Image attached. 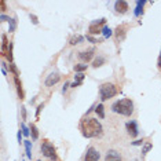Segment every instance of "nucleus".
Here are the masks:
<instances>
[{
    "label": "nucleus",
    "mask_w": 161,
    "mask_h": 161,
    "mask_svg": "<svg viewBox=\"0 0 161 161\" xmlns=\"http://www.w3.org/2000/svg\"><path fill=\"white\" fill-rule=\"evenodd\" d=\"M157 65H158V68L161 69V53H160V56H158V61H157Z\"/></svg>",
    "instance_id": "nucleus-39"
},
{
    "label": "nucleus",
    "mask_w": 161,
    "mask_h": 161,
    "mask_svg": "<svg viewBox=\"0 0 161 161\" xmlns=\"http://www.w3.org/2000/svg\"><path fill=\"white\" fill-rule=\"evenodd\" d=\"M21 129H22V134H24V136H29V135H30V128H28V127H26L24 123L21 124Z\"/></svg>",
    "instance_id": "nucleus-25"
},
{
    "label": "nucleus",
    "mask_w": 161,
    "mask_h": 161,
    "mask_svg": "<svg viewBox=\"0 0 161 161\" xmlns=\"http://www.w3.org/2000/svg\"><path fill=\"white\" fill-rule=\"evenodd\" d=\"M99 158H101V154L95 147H88L87 149L84 161H99Z\"/></svg>",
    "instance_id": "nucleus-6"
},
{
    "label": "nucleus",
    "mask_w": 161,
    "mask_h": 161,
    "mask_svg": "<svg viewBox=\"0 0 161 161\" xmlns=\"http://www.w3.org/2000/svg\"><path fill=\"white\" fill-rule=\"evenodd\" d=\"M6 56H7V59L10 61V64H12V43H10V47H8V50H7Z\"/></svg>",
    "instance_id": "nucleus-24"
},
{
    "label": "nucleus",
    "mask_w": 161,
    "mask_h": 161,
    "mask_svg": "<svg viewBox=\"0 0 161 161\" xmlns=\"http://www.w3.org/2000/svg\"><path fill=\"white\" fill-rule=\"evenodd\" d=\"M103 64H105V58H103L102 55H99L98 58H95V59H94L92 66H94V68H99V66H102Z\"/></svg>",
    "instance_id": "nucleus-18"
},
{
    "label": "nucleus",
    "mask_w": 161,
    "mask_h": 161,
    "mask_svg": "<svg viewBox=\"0 0 161 161\" xmlns=\"http://www.w3.org/2000/svg\"><path fill=\"white\" fill-rule=\"evenodd\" d=\"M95 113L98 114V117H99V118H105V108H103V105H102V103H99V105L95 108Z\"/></svg>",
    "instance_id": "nucleus-15"
},
{
    "label": "nucleus",
    "mask_w": 161,
    "mask_h": 161,
    "mask_svg": "<svg viewBox=\"0 0 161 161\" xmlns=\"http://www.w3.org/2000/svg\"><path fill=\"white\" fill-rule=\"evenodd\" d=\"M112 110L114 113H118L121 116H125V117H129L131 114L134 113V102L131 99H120L113 103L112 106Z\"/></svg>",
    "instance_id": "nucleus-2"
},
{
    "label": "nucleus",
    "mask_w": 161,
    "mask_h": 161,
    "mask_svg": "<svg viewBox=\"0 0 161 161\" xmlns=\"http://www.w3.org/2000/svg\"><path fill=\"white\" fill-rule=\"evenodd\" d=\"M30 19H32L33 25H39V19H37L36 15H32V14H30Z\"/></svg>",
    "instance_id": "nucleus-31"
},
{
    "label": "nucleus",
    "mask_w": 161,
    "mask_h": 161,
    "mask_svg": "<svg viewBox=\"0 0 161 161\" xmlns=\"http://www.w3.org/2000/svg\"><path fill=\"white\" fill-rule=\"evenodd\" d=\"M0 19H1V22H6V21H10V18L6 17L4 14H1V15H0Z\"/></svg>",
    "instance_id": "nucleus-35"
},
{
    "label": "nucleus",
    "mask_w": 161,
    "mask_h": 161,
    "mask_svg": "<svg viewBox=\"0 0 161 161\" xmlns=\"http://www.w3.org/2000/svg\"><path fill=\"white\" fill-rule=\"evenodd\" d=\"M14 83H15V87H17V92H18V97H19V99L22 101L25 95H24V91H22V84H21L19 77H18V76H14Z\"/></svg>",
    "instance_id": "nucleus-12"
},
{
    "label": "nucleus",
    "mask_w": 161,
    "mask_h": 161,
    "mask_svg": "<svg viewBox=\"0 0 161 161\" xmlns=\"http://www.w3.org/2000/svg\"><path fill=\"white\" fill-rule=\"evenodd\" d=\"M87 68H88V65H85V64H79L74 66V72L76 73H83L84 70H87Z\"/></svg>",
    "instance_id": "nucleus-20"
},
{
    "label": "nucleus",
    "mask_w": 161,
    "mask_h": 161,
    "mask_svg": "<svg viewBox=\"0 0 161 161\" xmlns=\"http://www.w3.org/2000/svg\"><path fill=\"white\" fill-rule=\"evenodd\" d=\"M142 143H143V139H138V141L132 142V145H134V146H141Z\"/></svg>",
    "instance_id": "nucleus-34"
},
{
    "label": "nucleus",
    "mask_w": 161,
    "mask_h": 161,
    "mask_svg": "<svg viewBox=\"0 0 161 161\" xmlns=\"http://www.w3.org/2000/svg\"><path fill=\"white\" fill-rule=\"evenodd\" d=\"M105 161H123L120 153L116 150H109L105 156Z\"/></svg>",
    "instance_id": "nucleus-10"
},
{
    "label": "nucleus",
    "mask_w": 161,
    "mask_h": 161,
    "mask_svg": "<svg viewBox=\"0 0 161 161\" xmlns=\"http://www.w3.org/2000/svg\"><path fill=\"white\" fill-rule=\"evenodd\" d=\"M0 8H1V12H4L6 10H7V7H6V1H4V0H0Z\"/></svg>",
    "instance_id": "nucleus-30"
},
{
    "label": "nucleus",
    "mask_w": 161,
    "mask_h": 161,
    "mask_svg": "<svg viewBox=\"0 0 161 161\" xmlns=\"http://www.w3.org/2000/svg\"><path fill=\"white\" fill-rule=\"evenodd\" d=\"M30 131H32V139L36 141L37 138H39V129L36 128V125H35V124L30 125Z\"/></svg>",
    "instance_id": "nucleus-23"
},
{
    "label": "nucleus",
    "mask_w": 161,
    "mask_h": 161,
    "mask_svg": "<svg viewBox=\"0 0 161 161\" xmlns=\"http://www.w3.org/2000/svg\"><path fill=\"white\" fill-rule=\"evenodd\" d=\"M125 30H127V28H125L124 25H120V26H117L116 28L114 35H116L117 41H123L125 39Z\"/></svg>",
    "instance_id": "nucleus-11"
},
{
    "label": "nucleus",
    "mask_w": 161,
    "mask_h": 161,
    "mask_svg": "<svg viewBox=\"0 0 161 161\" xmlns=\"http://www.w3.org/2000/svg\"><path fill=\"white\" fill-rule=\"evenodd\" d=\"M152 147H153V145H152L150 142H146L145 146H143V149H142V158H143V157L146 156V154H147V152H149V150L152 149Z\"/></svg>",
    "instance_id": "nucleus-22"
},
{
    "label": "nucleus",
    "mask_w": 161,
    "mask_h": 161,
    "mask_svg": "<svg viewBox=\"0 0 161 161\" xmlns=\"http://www.w3.org/2000/svg\"><path fill=\"white\" fill-rule=\"evenodd\" d=\"M79 85H81V83H77V81H74V83H72V84H70V87H72V88H76V87H79Z\"/></svg>",
    "instance_id": "nucleus-37"
},
{
    "label": "nucleus",
    "mask_w": 161,
    "mask_h": 161,
    "mask_svg": "<svg viewBox=\"0 0 161 161\" xmlns=\"http://www.w3.org/2000/svg\"><path fill=\"white\" fill-rule=\"evenodd\" d=\"M69 87H70V83H69V81H66V83L64 84V87H62V94H66V91H68Z\"/></svg>",
    "instance_id": "nucleus-29"
},
{
    "label": "nucleus",
    "mask_w": 161,
    "mask_h": 161,
    "mask_svg": "<svg viewBox=\"0 0 161 161\" xmlns=\"http://www.w3.org/2000/svg\"><path fill=\"white\" fill-rule=\"evenodd\" d=\"M87 40L91 41V43H94V44H95V43H99V40H97V39L92 37V36H87Z\"/></svg>",
    "instance_id": "nucleus-33"
},
{
    "label": "nucleus",
    "mask_w": 161,
    "mask_h": 161,
    "mask_svg": "<svg viewBox=\"0 0 161 161\" xmlns=\"http://www.w3.org/2000/svg\"><path fill=\"white\" fill-rule=\"evenodd\" d=\"M25 150H26V157L32 160V142L30 141H25Z\"/></svg>",
    "instance_id": "nucleus-14"
},
{
    "label": "nucleus",
    "mask_w": 161,
    "mask_h": 161,
    "mask_svg": "<svg viewBox=\"0 0 161 161\" xmlns=\"http://www.w3.org/2000/svg\"><path fill=\"white\" fill-rule=\"evenodd\" d=\"M114 10H116L118 14H125L128 11V3L124 1V0H118L114 3Z\"/></svg>",
    "instance_id": "nucleus-9"
},
{
    "label": "nucleus",
    "mask_w": 161,
    "mask_h": 161,
    "mask_svg": "<svg viewBox=\"0 0 161 161\" xmlns=\"http://www.w3.org/2000/svg\"><path fill=\"white\" fill-rule=\"evenodd\" d=\"M99 95H101V101H108L117 95V87L112 83H105L99 87Z\"/></svg>",
    "instance_id": "nucleus-3"
},
{
    "label": "nucleus",
    "mask_w": 161,
    "mask_h": 161,
    "mask_svg": "<svg viewBox=\"0 0 161 161\" xmlns=\"http://www.w3.org/2000/svg\"><path fill=\"white\" fill-rule=\"evenodd\" d=\"M80 131L84 138H98L102 136L103 134V127L97 118H83L80 121Z\"/></svg>",
    "instance_id": "nucleus-1"
},
{
    "label": "nucleus",
    "mask_w": 161,
    "mask_h": 161,
    "mask_svg": "<svg viewBox=\"0 0 161 161\" xmlns=\"http://www.w3.org/2000/svg\"><path fill=\"white\" fill-rule=\"evenodd\" d=\"M88 32L91 33V35H99V33H102V29L98 26V25H90V28H88Z\"/></svg>",
    "instance_id": "nucleus-17"
},
{
    "label": "nucleus",
    "mask_w": 161,
    "mask_h": 161,
    "mask_svg": "<svg viewBox=\"0 0 161 161\" xmlns=\"http://www.w3.org/2000/svg\"><path fill=\"white\" fill-rule=\"evenodd\" d=\"M1 73H3L4 76H7V70H6V69H3V68H1Z\"/></svg>",
    "instance_id": "nucleus-40"
},
{
    "label": "nucleus",
    "mask_w": 161,
    "mask_h": 161,
    "mask_svg": "<svg viewBox=\"0 0 161 161\" xmlns=\"http://www.w3.org/2000/svg\"><path fill=\"white\" fill-rule=\"evenodd\" d=\"M125 128H127V132H128V135L131 138H136L138 134H139V128H138V124L136 121H128L127 124H125Z\"/></svg>",
    "instance_id": "nucleus-5"
},
{
    "label": "nucleus",
    "mask_w": 161,
    "mask_h": 161,
    "mask_svg": "<svg viewBox=\"0 0 161 161\" xmlns=\"http://www.w3.org/2000/svg\"><path fill=\"white\" fill-rule=\"evenodd\" d=\"M22 135H24V134L21 132V129H19V131H18V135H17V138H18V142H19V143L22 142Z\"/></svg>",
    "instance_id": "nucleus-36"
},
{
    "label": "nucleus",
    "mask_w": 161,
    "mask_h": 161,
    "mask_svg": "<svg viewBox=\"0 0 161 161\" xmlns=\"http://www.w3.org/2000/svg\"><path fill=\"white\" fill-rule=\"evenodd\" d=\"M44 108V105H43V103H40V105L37 106V110H36V117H39L40 116V112H41V109Z\"/></svg>",
    "instance_id": "nucleus-32"
},
{
    "label": "nucleus",
    "mask_w": 161,
    "mask_h": 161,
    "mask_svg": "<svg viewBox=\"0 0 161 161\" xmlns=\"http://www.w3.org/2000/svg\"><path fill=\"white\" fill-rule=\"evenodd\" d=\"M83 41H84V37L80 36V35H76V36H73L72 39H70V44L76 45V44H80V43H83Z\"/></svg>",
    "instance_id": "nucleus-16"
},
{
    "label": "nucleus",
    "mask_w": 161,
    "mask_h": 161,
    "mask_svg": "<svg viewBox=\"0 0 161 161\" xmlns=\"http://www.w3.org/2000/svg\"><path fill=\"white\" fill-rule=\"evenodd\" d=\"M84 73H76V76H74V79H76L77 83H81L83 84V80H84Z\"/></svg>",
    "instance_id": "nucleus-27"
},
{
    "label": "nucleus",
    "mask_w": 161,
    "mask_h": 161,
    "mask_svg": "<svg viewBox=\"0 0 161 161\" xmlns=\"http://www.w3.org/2000/svg\"><path fill=\"white\" fill-rule=\"evenodd\" d=\"M59 80H61L59 73H51V74H48L47 79H45V85H47V87H54L55 84L59 83Z\"/></svg>",
    "instance_id": "nucleus-7"
},
{
    "label": "nucleus",
    "mask_w": 161,
    "mask_h": 161,
    "mask_svg": "<svg viewBox=\"0 0 161 161\" xmlns=\"http://www.w3.org/2000/svg\"><path fill=\"white\" fill-rule=\"evenodd\" d=\"M146 4V0H139L136 1V7H135V11H134V15L139 17L141 14H143V6Z\"/></svg>",
    "instance_id": "nucleus-13"
},
{
    "label": "nucleus",
    "mask_w": 161,
    "mask_h": 161,
    "mask_svg": "<svg viewBox=\"0 0 161 161\" xmlns=\"http://www.w3.org/2000/svg\"><path fill=\"white\" fill-rule=\"evenodd\" d=\"M40 150H41V154L44 156L45 158H48L51 161H56L58 160V156H56V150L48 141H44L40 146Z\"/></svg>",
    "instance_id": "nucleus-4"
},
{
    "label": "nucleus",
    "mask_w": 161,
    "mask_h": 161,
    "mask_svg": "<svg viewBox=\"0 0 161 161\" xmlns=\"http://www.w3.org/2000/svg\"><path fill=\"white\" fill-rule=\"evenodd\" d=\"M8 32L11 33V32H14L15 30V28H17V19L15 18H10V21H8Z\"/></svg>",
    "instance_id": "nucleus-21"
},
{
    "label": "nucleus",
    "mask_w": 161,
    "mask_h": 161,
    "mask_svg": "<svg viewBox=\"0 0 161 161\" xmlns=\"http://www.w3.org/2000/svg\"><path fill=\"white\" fill-rule=\"evenodd\" d=\"M102 35H103L105 39H109V37L113 35V30L109 28V26H103V28H102Z\"/></svg>",
    "instance_id": "nucleus-19"
},
{
    "label": "nucleus",
    "mask_w": 161,
    "mask_h": 161,
    "mask_svg": "<svg viewBox=\"0 0 161 161\" xmlns=\"http://www.w3.org/2000/svg\"><path fill=\"white\" fill-rule=\"evenodd\" d=\"M21 110H22V118H24V120H26V110H25V108H22Z\"/></svg>",
    "instance_id": "nucleus-38"
},
{
    "label": "nucleus",
    "mask_w": 161,
    "mask_h": 161,
    "mask_svg": "<svg viewBox=\"0 0 161 161\" xmlns=\"http://www.w3.org/2000/svg\"><path fill=\"white\" fill-rule=\"evenodd\" d=\"M106 19L105 18H101V19H97V21H94L92 25H98V26H101V25H105Z\"/></svg>",
    "instance_id": "nucleus-28"
},
{
    "label": "nucleus",
    "mask_w": 161,
    "mask_h": 161,
    "mask_svg": "<svg viewBox=\"0 0 161 161\" xmlns=\"http://www.w3.org/2000/svg\"><path fill=\"white\" fill-rule=\"evenodd\" d=\"M94 53H95V48H90L87 51H81L79 53V58H80L83 62H90V61L94 58Z\"/></svg>",
    "instance_id": "nucleus-8"
},
{
    "label": "nucleus",
    "mask_w": 161,
    "mask_h": 161,
    "mask_svg": "<svg viewBox=\"0 0 161 161\" xmlns=\"http://www.w3.org/2000/svg\"><path fill=\"white\" fill-rule=\"evenodd\" d=\"M8 70L14 74V76H18V70H17V68H15V65L14 64H10L8 65Z\"/></svg>",
    "instance_id": "nucleus-26"
}]
</instances>
